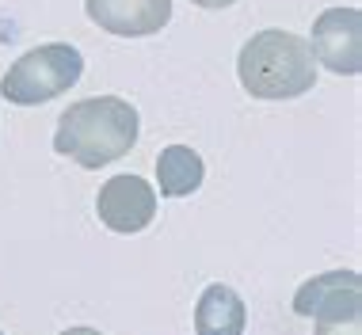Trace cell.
Listing matches in <instances>:
<instances>
[{
  "label": "cell",
  "mask_w": 362,
  "mask_h": 335,
  "mask_svg": "<svg viewBox=\"0 0 362 335\" xmlns=\"http://www.w3.org/2000/svg\"><path fill=\"white\" fill-rule=\"evenodd\" d=\"M62 335H103V331H95V328H69V331H62Z\"/></svg>",
  "instance_id": "11"
},
{
  "label": "cell",
  "mask_w": 362,
  "mask_h": 335,
  "mask_svg": "<svg viewBox=\"0 0 362 335\" xmlns=\"http://www.w3.org/2000/svg\"><path fill=\"white\" fill-rule=\"evenodd\" d=\"M84 12L95 27L122 38H145L168 27L172 0H84Z\"/></svg>",
  "instance_id": "7"
},
{
  "label": "cell",
  "mask_w": 362,
  "mask_h": 335,
  "mask_svg": "<svg viewBox=\"0 0 362 335\" xmlns=\"http://www.w3.org/2000/svg\"><path fill=\"white\" fill-rule=\"evenodd\" d=\"M237 76L256 100H293L317 84V57L305 38L290 31H259L244 42Z\"/></svg>",
  "instance_id": "2"
},
{
  "label": "cell",
  "mask_w": 362,
  "mask_h": 335,
  "mask_svg": "<svg viewBox=\"0 0 362 335\" xmlns=\"http://www.w3.org/2000/svg\"><path fill=\"white\" fill-rule=\"evenodd\" d=\"M0 335H4V331H0Z\"/></svg>",
  "instance_id": "12"
},
{
  "label": "cell",
  "mask_w": 362,
  "mask_h": 335,
  "mask_svg": "<svg viewBox=\"0 0 362 335\" xmlns=\"http://www.w3.org/2000/svg\"><path fill=\"white\" fill-rule=\"evenodd\" d=\"M202 156L187 149V145H168L160 156H156V183H160L164 199H183V194L199 191L202 187Z\"/></svg>",
  "instance_id": "9"
},
{
  "label": "cell",
  "mask_w": 362,
  "mask_h": 335,
  "mask_svg": "<svg viewBox=\"0 0 362 335\" xmlns=\"http://www.w3.org/2000/svg\"><path fill=\"white\" fill-rule=\"evenodd\" d=\"M81 73H84V57L76 46L69 42L35 46L8 69V76L0 81V92L16 107H38L46 100H57L62 92H69L81 81Z\"/></svg>",
  "instance_id": "3"
},
{
  "label": "cell",
  "mask_w": 362,
  "mask_h": 335,
  "mask_svg": "<svg viewBox=\"0 0 362 335\" xmlns=\"http://www.w3.org/2000/svg\"><path fill=\"white\" fill-rule=\"evenodd\" d=\"M244 324H248V309L233 286L214 282L202 290L194 305V335H244Z\"/></svg>",
  "instance_id": "8"
},
{
  "label": "cell",
  "mask_w": 362,
  "mask_h": 335,
  "mask_svg": "<svg viewBox=\"0 0 362 335\" xmlns=\"http://www.w3.org/2000/svg\"><path fill=\"white\" fill-rule=\"evenodd\" d=\"M95 213L111 233H141L156 218V191L141 175H115L100 187Z\"/></svg>",
  "instance_id": "6"
},
{
  "label": "cell",
  "mask_w": 362,
  "mask_h": 335,
  "mask_svg": "<svg viewBox=\"0 0 362 335\" xmlns=\"http://www.w3.org/2000/svg\"><path fill=\"white\" fill-rule=\"evenodd\" d=\"M138 145V107L119 95L81 100L62 114L54 149L81 168H107Z\"/></svg>",
  "instance_id": "1"
},
{
  "label": "cell",
  "mask_w": 362,
  "mask_h": 335,
  "mask_svg": "<svg viewBox=\"0 0 362 335\" xmlns=\"http://www.w3.org/2000/svg\"><path fill=\"white\" fill-rule=\"evenodd\" d=\"M309 50L332 73L358 76V69H362V12L358 8H328L325 16H317Z\"/></svg>",
  "instance_id": "5"
},
{
  "label": "cell",
  "mask_w": 362,
  "mask_h": 335,
  "mask_svg": "<svg viewBox=\"0 0 362 335\" xmlns=\"http://www.w3.org/2000/svg\"><path fill=\"white\" fill-rule=\"evenodd\" d=\"M293 312L309 317L317 335H362V278L358 271L317 274L293 293Z\"/></svg>",
  "instance_id": "4"
},
{
  "label": "cell",
  "mask_w": 362,
  "mask_h": 335,
  "mask_svg": "<svg viewBox=\"0 0 362 335\" xmlns=\"http://www.w3.org/2000/svg\"><path fill=\"white\" fill-rule=\"evenodd\" d=\"M191 4H199V8H229L233 0H191Z\"/></svg>",
  "instance_id": "10"
}]
</instances>
